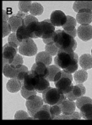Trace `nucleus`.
<instances>
[{"label":"nucleus","instance_id":"1","mask_svg":"<svg viewBox=\"0 0 92 125\" xmlns=\"http://www.w3.org/2000/svg\"><path fill=\"white\" fill-rule=\"evenodd\" d=\"M79 56L75 52H68L59 50L58 53L54 57L55 65L58 66L62 70H65L70 73H74L78 71Z\"/></svg>","mask_w":92,"mask_h":125},{"label":"nucleus","instance_id":"2","mask_svg":"<svg viewBox=\"0 0 92 125\" xmlns=\"http://www.w3.org/2000/svg\"><path fill=\"white\" fill-rule=\"evenodd\" d=\"M54 44L59 50L68 52H74L77 48V41L74 37L63 30H56Z\"/></svg>","mask_w":92,"mask_h":125},{"label":"nucleus","instance_id":"3","mask_svg":"<svg viewBox=\"0 0 92 125\" xmlns=\"http://www.w3.org/2000/svg\"><path fill=\"white\" fill-rule=\"evenodd\" d=\"M73 79H74V76H72V73L65 70H62L60 78L54 82L55 87H57L61 93L66 95L74 88V85L72 84Z\"/></svg>","mask_w":92,"mask_h":125},{"label":"nucleus","instance_id":"4","mask_svg":"<svg viewBox=\"0 0 92 125\" xmlns=\"http://www.w3.org/2000/svg\"><path fill=\"white\" fill-rule=\"evenodd\" d=\"M61 94L62 93L59 92V90L57 87L53 88L49 86L42 92V98L44 103L48 105L57 104L61 97Z\"/></svg>","mask_w":92,"mask_h":125},{"label":"nucleus","instance_id":"5","mask_svg":"<svg viewBox=\"0 0 92 125\" xmlns=\"http://www.w3.org/2000/svg\"><path fill=\"white\" fill-rule=\"evenodd\" d=\"M19 52L20 55L26 56H33L37 54V46L33 41V39L30 38L20 43L19 46Z\"/></svg>","mask_w":92,"mask_h":125},{"label":"nucleus","instance_id":"6","mask_svg":"<svg viewBox=\"0 0 92 125\" xmlns=\"http://www.w3.org/2000/svg\"><path fill=\"white\" fill-rule=\"evenodd\" d=\"M44 101L43 98L39 96H32L31 97L27 99L26 103V106L27 107L28 113L30 114V116H32L41 108V107L44 105Z\"/></svg>","mask_w":92,"mask_h":125},{"label":"nucleus","instance_id":"7","mask_svg":"<svg viewBox=\"0 0 92 125\" xmlns=\"http://www.w3.org/2000/svg\"><path fill=\"white\" fill-rule=\"evenodd\" d=\"M40 78L41 77H39L33 72L30 71L23 80L22 85L28 90H36V87L37 86L38 82H39Z\"/></svg>","mask_w":92,"mask_h":125},{"label":"nucleus","instance_id":"8","mask_svg":"<svg viewBox=\"0 0 92 125\" xmlns=\"http://www.w3.org/2000/svg\"><path fill=\"white\" fill-rule=\"evenodd\" d=\"M50 20L55 27H63L67 22V15L62 10H54L50 15Z\"/></svg>","mask_w":92,"mask_h":125},{"label":"nucleus","instance_id":"9","mask_svg":"<svg viewBox=\"0 0 92 125\" xmlns=\"http://www.w3.org/2000/svg\"><path fill=\"white\" fill-rule=\"evenodd\" d=\"M76 20L80 25L91 24L92 22V10L90 9H82L76 14Z\"/></svg>","mask_w":92,"mask_h":125},{"label":"nucleus","instance_id":"10","mask_svg":"<svg viewBox=\"0 0 92 125\" xmlns=\"http://www.w3.org/2000/svg\"><path fill=\"white\" fill-rule=\"evenodd\" d=\"M77 35L80 40L84 41L92 39V25L91 24H82L77 29Z\"/></svg>","mask_w":92,"mask_h":125},{"label":"nucleus","instance_id":"11","mask_svg":"<svg viewBox=\"0 0 92 125\" xmlns=\"http://www.w3.org/2000/svg\"><path fill=\"white\" fill-rule=\"evenodd\" d=\"M76 24L77 20L74 17L70 15H67V22L63 26V29L65 32H67L68 34H70L72 37L75 38L77 36V29H76Z\"/></svg>","mask_w":92,"mask_h":125},{"label":"nucleus","instance_id":"12","mask_svg":"<svg viewBox=\"0 0 92 125\" xmlns=\"http://www.w3.org/2000/svg\"><path fill=\"white\" fill-rule=\"evenodd\" d=\"M55 25L52 23L51 20H45L40 22V33H41V38L43 36H47L49 34L54 33Z\"/></svg>","mask_w":92,"mask_h":125},{"label":"nucleus","instance_id":"13","mask_svg":"<svg viewBox=\"0 0 92 125\" xmlns=\"http://www.w3.org/2000/svg\"><path fill=\"white\" fill-rule=\"evenodd\" d=\"M18 51H19L18 48L14 47V46L9 45V43L5 44L3 46V58L8 60L9 64H11V62L13 61L15 55H17Z\"/></svg>","mask_w":92,"mask_h":125},{"label":"nucleus","instance_id":"14","mask_svg":"<svg viewBox=\"0 0 92 125\" xmlns=\"http://www.w3.org/2000/svg\"><path fill=\"white\" fill-rule=\"evenodd\" d=\"M30 71L33 72L36 75H37L39 77L47 78V73H48V66L41 62H36L32 66Z\"/></svg>","mask_w":92,"mask_h":125},{"label":"nucleus","instance_id":"15","mask_svg":"<svg viewBox=\"0 0 92 125\" xmlns=\"http://www.w3.org/2000/svg\"><path fill=\"white\" fill-rule=\"evenodd\" d=\"M59 106L62 109L63 114L64 115H71L74 112H75L76 107H77L75 101H72L68 98L65 99Z\"/></svg>","mask_w":92,"mask_h":125},{"label":"nucleus","instance_id":"16","mask_svg":"<svg viewBox=\"0 0 92 125\" xmlns=\"http://www.w3.org/2000/svg\"><path fill=\"white\" fill-rule=\"evenodd\" d=\"M52 118L51 112H50V105L45 104L43 105L39 110L33 115V119H38V120H49Z\"/></svg>","mask_w":92,"mask_h":125},{"label":"nucleus","instance_id":"17","mask_svg":"<svg viewBox=\"0 0 92 125\" xmlns=\"http://www.w3.org/2000/svg\"><path fill=\"white\" fill-rule=\"evenodd\" d=\"M22 82L17 78H10L6 84V89L8 92L11 93H15L21 90L22 88Z\"/></svg>","mask_w":92,"mask_h":125},{"label":"nucleus","instance_id":"18","mask_svg":"<svg viewBox=\"0 0 92 125\" xmlns=\"http://www.w3.org/2000/svg\"><path fill=\"white\" fill-rule=\"evenodd\" d=\"M53 61V55H51L47 51H41L36 55V62L44 63L47 66H50Z\"/></svg>","mask_w":92,"mask_h":125},{"label":"nucleus","instance_id":"19","mask_svg":"<svg viewBox=\"0 0 92 125\" xmlns=\"http://www.w3.org/2000/svg\"><path fill=\"white\" fill-rule=\"evenodd\" d=\"M8 22H9V26H10L11 30H12V32H16L17 30L24 24V20L22 18H20V17L17 16V15L10 16Z\"/></svg>","mask_w":92,"mask_h":125},{"label":"nucleus","instance_id":"20","mask_svg":"<svg viewBox=\"0 0 92 125\" xmlns=\"http://www.w3.org/2000/svg\"><path fill=\"white\" fill-rule=\"evenodd\" d=\"M79 66L82 69L85 70H90L92 68V55L89 54H84L79 56Z\"/></svg>","mask_w":92,"mask_h":125},{"label":"nucleus","instance_id":"21","mask_svg":"<svg viewBox=\"0 0 92 125\" xmlns=\"http://www.w3.org/2000/svg\"><path fill=\"white\" fill-rule=\"evenodd\" d=\"M3 74L5 77L8 78H16L17 76V66L11 64H7L3 66Z\"/></svg>","mask_w":92,"mask_h":125},{"label":"nucleus","instance_id":"22","mask_svg":"<svg viewBox=\"0 0 92 125\" xmlns=\"http://www.w3.org/2000/svg\"><path fill=\"white\" fill-rule=\"evenodd\" d=\"M81 113L82 118L86 120H91L92 119V103H86L83 105L79 109Z\"/></svg>","mask_w":92,"mask_h":125},{"label":"nucleus","instance_id":"23","mask_svg":"<svg viewBox=\"0 0 92 125\" xmlns=\"http://www.w3.org/2000/svg\"><path fill=\"white\" fill-rule=\"evenodd\" d=\"M83 95V92H82V89L79 84L77 83V85L74 86V88L70 92H68V94H66V97L68 99L72 100V101H76L79 97H81Z\"/></svg>","mask_w":92,"mask_h":125},{"label":"nucleus","instance_id":"24","mask_svg":"<svg viewBox=\"0 0 92 125\" xmlns=\"http://www.w3.org/2000/svg\"><path fill=\"white\" fill-rule=\"evenodd\" d=\"M74 79L77 83H84L88 79V72L85 69L78 70L77 72H74Z\"/></svg>","mask_w":92,"mask_h":125},{"label":"nucleus","instance_id":"25","mask_svg":"<svg viewBox=\"0 0 92 125\" xmlns=\"http://www.w3.org/2000/svg\"><path fill=\"white\" fill-rule=\"evenodd\" d=\"M73 9L76 13L82 9H90L92 10V1H75L73 5Z\"/></svg>","mask_w":92,"mask_h":125},{"label":"nucleus","instance_id":"26","mask_svg":"<svg viewBox=\"0 0 92 125\" xmlns=\"http://www.w3.org/2000/svg\"><path fill=\"white\" fill-rule=\"evenodd\" d=\"M16 33V35H17V38L19 39L20 42L24 41V40H27V39H30V35L29 34L25 24H23L20 27V28L17 30V31L15 32Z\"/></svg>","mask_w":92,"mask_h":125},{"label":"nucleus","instance_id":"27","mask_svg":"<svg viewBox=\"0 0 92 125\" xmlns=\"http://www.w3.org/2000/svg\"><path fill=\"white\" fill-rule=\"evenodd\" d=\"M60 71H62V69L58 66H57V65H50V66H48V73H47V79L49 82H54L55 76Z\"/></svg>","mask_w":92,"mask_h":125},{"label":"nucleus","instance_id":"28","mask_svg":"<svg viewBox=\"0 0 92 125\" xmlns=\"http://www.w3.org/2000/svg\"><path fill=\"white\" fill-rule=\"evenodd\" d=\"M50 86V82L47 78L44 77H41L40 78V81L38 82L37 86L36 87V91L38 92V93H42V92L47 89V87Z\"/></svg>","mask_w":92,"mask_h":125},{"label":"nucleus","instance_id":"29","mask_svg":"<svg viewBox=\"0 0 92 125\" xmlns=\"http://www.w3.org/2000/svg\"><path fill=\"white\" fill-rule=\"evenodd\" d=\"M44 11V8L41 3H32L31 7L30 9V14L34 15V16H37V15H41Z\"/></svg>","mask_w":92,"mask_h":125},{"label":"nucleus","instance_id":"30","mask_svg":"<svg viewBox=\"0 0 92 125\" xmlns=\"http://www.w3.org/2000/svg\"><path fill=\"white\" fill-rule=\"evenodd\" d=\"M30 71L28 70L27 66H26L25 65H20V66H17V76L16 78L20 81L23 82L24 78L26 77V76L28 74Z\"/></svg>","mask_w":92,"mask_h":125},{"label":"nucleus","instance_id":"31","mask_svg":"<svg viewBox=\"0 0 92 125\" xmlns=\"http://www.w3.org/2000/svg\"><path fill=\"white\" fill-rule=\"evenodd\" d=\"M8 43L15 48H19V46H20L21 42L17 38L16 33L15 32H12V33L8 36Z\"/></svg>","mask_w":92,"mask_h":125},{"label":"nucleus","instance_id":"32","mask_svg":"<svg viewBox=\"0 0 92 125\" xmlns=\"http://www.w3.org/2000/svg\"><path fill=\"white\" fill-rule=\"evenodd\" d=\"M50 112H51L52 118L51 119L53 120L55 119V118L59 115L62 114V109H61L60 106L58 104H54V105H50Z\"/></svg>","mask_w":92,"mask_h":125},{"label":"nucleus","instance_id":"33","mask_svg":"<svg viewBox=\"0 0 92 125\" xmlns=\"http://www.w3.org/2000/svg\"><path fill=\"white\" fill-rule=\"evenodd\" d=\"M32 3L30 1H20L18 3V8L20 11L25 13L30 12V7H31Z\"/></svg>","mask_w":92,"mask_h":125},{"label":"nucleus","instance_id":"34","mask_svg":"<svg viewBox=\"0 0 92 125\" xmlns=\"http://www.w3.org/2000/svg\"><path fill=\"white\" fill-rule=\"evenodd\" d=\"M75 103H76L77 107L79 109H80V107H81L83 105L86 104V103H92V99L91 97H85V96L84 95V96H81V97H79V98L75 101Z\"/></svg>","mask_w":92,"mask_h":125},{"label":"nucleus","instance_id":"35","mask_svg":"<svg viewBox=\"0 0 92 125\" xmlns=\"http://www.w3.org/2000/svg\"><path fill=\"white\" fill-rule=\"evenodd\" d=\"M20 93H21V96L24 98H26L27 100L28 98L31 97L32 96H36L38 92H36V90H28L22 86V88H21V90H20Z\"/></svg>","mask_w":92,"mask_h":125},{"label":"nucleus","instance_id":"36","mask_svg":"<svg viewBox=\"0 0 92 125\" xmlns=\"http://www.w3.org/2000/svg\"><path fill=\"white\" fill-rule=\"evenodd\" d=\"M45 51L53 56H56L58 53L59 49L55 44H48V45H46Z\"/></svg>","mask_w":92,"mask_h":125},{"label":"nucleus","instance_id":"37","mask_svg":"<svg viewBox=\"0 0 92 125\" xmlns=\"http://www.w3.org/2000/svg\"><path fill=\"white\" fill-rule=\"evenodd\" d=\"M14 119H33V117L30 116L29 113H26L25 111L20 110V111H17L14 114Z\"/></svg>","mask_w":92,"mask_h":125},{"label":"nucleus","instance_id":"38","mask_svg":"<svg viewBox=\"0 0 92 125\" xmlns=\"http://www.w3.org/2000/svg\"><path fill=\"white\" fill-rule=\"evenodd\" d=\"M55 35H56V31L54 33L49 34V35L47 36H43L41 39H42V41L45 45H48V44H54V39H55Z\"/></svg>","mask_w":92,"mask_h":125},{"label":"nucleus","instance_id":"39","mask_svg":"<svg viewBox=\"0 0 92 125\" xmlns=\"http://www.w3.org/2000/svg\"><path fill=\"white\" fill-rule=\"evenodd\" d=\"M12 32V30H11L10 26H9V22H3V38L6 37V36H9V34Z\"/></svg>","mask_w":92,"mask_h":125},{"label":"nucleus","instance_id":"40","mask_svg":"<svg viewBox=\"0 0 92 125\" xmlns=\"http://www.w3.org/2000/svg\"><path fill=\"white\" fill-rule=\"evenodd\" d=\"M23 62H24V61H23L22 55L17 54L14 58V60H13V61L11 62V65H13V66H20V65H23Z\"/></svg>","mask_w":92,"mask_h":125},{"label":"nucleus","instance_id":"41","mask_svg":"<svg viewBox=\"0 0 92 125\" xmlns=\"http://www.w3.org/2000/svg\"><path fill=\"white\" fill-rule=\"evenodd\" d=\"M69 116V120L70 119H74V120H78V119H81L82 116H81V113H78V112H74L71 115H68Z\"/></svg>","mask_w":92,"mask_h":125},{"label":"nucleus","instance_id":"42","mask_svg":"<svg viewBox=\"0 0 92 125\" xmlns=\"http://www.w3.org/2000/svg\"><path fill=\"white\" fill-rule=\"evenodd\" d=\"M9 15L7 9H3V22H7L9 20Z\"/></svg>","mask_w":92,"mask_h":125},{"label":"nucleus","instance_id":"43","mask_svg":"<svg viewBox=\"0 0 92 125\" xmlns=\"http://www.w3.org/2000/svg\"><path fill=\"white\" fill-rule=\"evenodd\" d=\"M16 15H17V16H19V17H20V18H22L23 20H24V19L26 18V16H27V14H26V13L22 12V11H19V12H17Z\"/></svg>","mask_w":92,"mask_h":125},{"label":"nucleus","instance_id":"44","mask_svg":"<svg viewBox=\"0 0 92 125\" xmlns=\"http://www.w3.org/2000/svg\"><path fill=\"white\" fill-rule=\"evenodd\" d=\"M91 55H92V49H91Z\"/></svg>","mask_w":92,"mask_h":125}]
</instances>
